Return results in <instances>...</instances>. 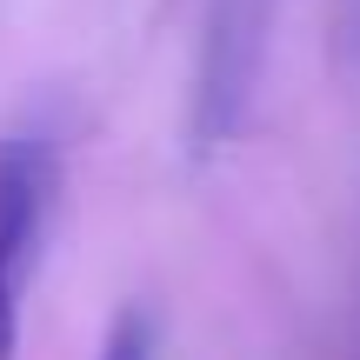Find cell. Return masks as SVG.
Returning a JSON list of instances; mask_svg holds the SVG:
<instances>
[{"mask_svg": "<svg viewBox=\"0 0 360 360\" xmlns=\"http://www.w3.org/2000/svg\"><path fill=\"white\" fill-rule=\"evenodd\" d=\"M60 200V147L40 127H13L0 141V360H20V321L40 274V240Z\"/></svg>", "mask_w": 360, "mask_h": 360, "instance_id": "1", "label": "cell"}, {"mask_svg": "<svg viewBox=\"0 0 360 360\" xmlns=\"http://www.w3.org/2000/svg\"><path fill=\"white\" fill-rule=\"evenodd\" d=\"M101 360H154V321H147L141 307H127L114 321V334H107Z\"/></svg>", "mask_w": 360, "mask_h": 360, "instance_id": "3", "label": "cell"}, {"mask_svg": "<svg viewBox=\"0 0 360 360\" xmlns=\"http://www.w3.org/2000/svg\"><path fill=\"white\" fill-rule=\"evenodd\" d=\"M267 7L274 0H207L200 94H193L200 147H227L247 127V101L260 80V53H267Z\"/></svg>", "mask_w": 360, "mask_h": 360, "instance_id": "2", "label": "cell"}]
</instances>
